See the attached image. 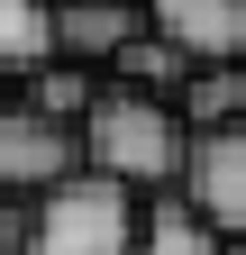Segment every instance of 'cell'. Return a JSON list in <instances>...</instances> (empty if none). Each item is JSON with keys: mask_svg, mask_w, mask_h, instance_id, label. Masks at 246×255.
<instances>
[{"mask_svg": "<svg viewBox=\"0 0 246 255\" xmlns=\"http://www.w3.org/2000/svg\"><path fill=\"white\" fill-rule=\"evenodd\" d=\"M182 155H192V119L173 91H137V82H101V101L82 119V164H101L137 191H173Z\"/></svg>", "mask_w": 246, "mask_h": 255, "instance_id": "1", "label": "cell"}, {"mask_svg": "<svg viewBox=\"0 0 246 255\" xmlns=\"http://www.w3.org/2000/svg\"><path fill=\"white\" fill-rule=\"evenodd\" d=\"M146 201L137 182H119L101 164H73L64 182L37 191V219H27V255H137Z\"/></svg>", "mask_w": 246, "mask_h": 255, "instance_id": "2", "label": "cell"}, {"mask_svg": "<svg viewBox=\"0 0 246 255\" xmlns=\"http://www.w3.org/2000/svg\"><path fill=\"white\" fill-rule=\"evenodd\" d=\"M82 164V128L46 119L37 101H0V191H46Z\"/></svg>", "mask_w": 246, "mask_h": 255, "instance_id": "3", "label": "cell"}, {"mask_svg": "<svg viewBox=\"0 0 246 255\" xmlns=\"http://www.w3.org/2000/svg\"><path fill=\"white\" fill-rule=\"evenodd\" d=\"M182 191L219 219L228 237H246V119L192 128V155H182Z\"/></svg>", "mask_w": 246, "mask_h": 255, "instance_id": "4", "label": "cell"}, {"mask_svg": "<svg viewBox=\"0 0 246 255\" xmlns=\"http://www.w3.org/2000/svg\"><path fill=\"white\" fill-rule=\"evenodd\" d=\"M137 27H146V0H55V55H82L101 73Z\"/></svg>", "mask_w": 246, "mask_h": 255, "instance_id": "5", "label": "cell"}, {"mask_svg": "<svg viewBox=\"0 0 246 255\" xmlns=\"http://www.w3.org/2000/svg\"><path fill=\"white\" fill-rule=\"evenodd\" d=\"M146 18H155L192 64H210V55H246V0H146Z\"/></svg>", "mask_w": 246, "mask_h": 255, "instance_id": "6", "label": "cell"}, {"mask_svg": "<svg viewBox=\"0 0 246 255\" xmlns=\"http://www.w3.org/2000/svg\"><path fill=\"white\" fill-rule=\"evenodd\" d=\"M237 237L219 228V219H210L192 191H164V201H146V228H137V255H228Z\"/></svg>", "mask_w": 246, "mask_h": 255, "instance_id": "7", "label": "cell"}, {"mask_svg": "<svg viewBox=\"0 0 246 255\" xmlns=\"http://www.w3.org/2000/svg\"><path fill=\"white\" fill-rule=\"evenodd\" d=\"M110 82H137V91H182V82H192V55H182V46L164 37V27L146 18L137 37L110 55Z\"/></svg>", "mask_w": 246, "mask_h": 255, "instance_id": "8", "label": "cell"}, {"mask_svg": "<svg viewBox=\"0 0 246 255\" xmlns=\"http://www.w3.org/2000/svg\"><path fill=\"white\" fill-rule=\"evenodd\" d=\"M46 55H55V0H0V64L27 73Z\"/></svg>", "mask_w": 246, "mask_h": 255, "instance_id": "9", "label": "cell"}, {"mask_svg": "<svg viewBox=\"0 0 246 255\" xmlns=\"http://www.w3.org/2000/svg\"><path fill=\"white\" fill-rule=\"evenodd\" d=\"M27 219H37V191H0V255H27Z\"/></svg>", "mask_w": 246, "mask_h": 255, "instance_id": "10", "label": "cell"}, {"mask_svg": "<svg viewBox=\"0 0 246 255\" xmlns=\"http://www.w3.org/2000/svg\"><path fill=\"white\" fill-rule=\"evenodd\" d=\"M9 91H18V73H9V64H0V101H9Z\"/></svg>", "mask_w": 246, "mask_h": 255, "instance_id": "11", "label": "cell"}, {"mask_svg": "<svg viewBox=\"0 0 246 255\" xmlns=\"http://www.w3.org/2000/svg\"><path fill=\"white\" fill-rule=\"evenodd\" d=\"M228 255H246V237H237V246H228Z\"/></svg>", "mask_w": 246, "mask_h": 255, "instance_id": "12", "label": "cell"}]
</instances>
